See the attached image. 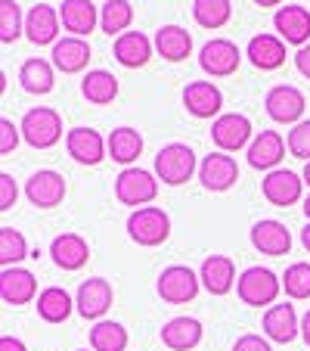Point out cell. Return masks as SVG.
I'll return each instance as SVG.
<instances>
[{"label":"cell","mask_w":310,"mask_h":351,"mask_svg":"<svg viewBox=\"0 0 310 351\" xmlns=\"http://www.w3.org/2000/svg\"><path fill=\"white\" fill-rule=\"evenodd\" d=\"M261 190H264V199L276 208H289L295 206L304 193V178L289 168H276V171H267V178L261 180Z\"/></svg>","instance_id":"obj_9"},{"label":"cell","mask_w":310,"mask_h":351,"mask_svg":"<svg viewBox=\"0 0 310 351\" xmlns=\"http://www.w3.org/2000/svg\"><path fill=\"white\" fill-rule=\"evenodd\" d=\"M19 81L28 93H50L53 90V66L47 60H25L19 69Z\"/></svg>","instance_id":"obj_33"},{"label":"cell","mask_w":310,"mask_h":351,"mask_svg":"<svg viewBox=\"0 0 310 351\" xmlns=\"http://www.w3.org/2000/svg\"><path fill=\"white\" fill-rule=\"evenodd\" d=\"M198 180H202L205 190H211V193L230 190V186L239 180V165H236V159H233V156H227V153L205 156L202 165H198Z\"/></svg>","instance_id":"obj_12"},{"label":"cell","mask_w":310,"mask_h":351,"mask_svg":"<svg viewBox=\"0 0 310 351\" xmlns=\"http://www.w3.org/2000/svg\"><path fill=\"white\" fill-rule=\"evenodd\" d=\"M22 32H25V19H22L19 3L16 0H0V40L13 44Z\"/></svg>","instance_id":"obj_38"},{"label":"cell","mask_w":310,"mask_h":351,"mask_svg":"<svg viewBox=\"0 0 310 351\" xmlns=\"http://www.w3.org/2000/svg\"><path fill=\"white\" fill-rule=\"evenodd\" d=\"M295 69L310 81V44H304L301 50L295 53Z\"/></svg>","instance_id":"obj_44"},{"label":"cell","mask_w":310,"mask_h":351,"mask_svg":"<svg viewBox=\"0 0 310 351\" xmlns=\"http://www.w3.org/2000/svg\"><path fill=\"white\" fill-rule=\"evenodd\" d=\"M19 128L25 143L34 146V149H50V146H56L62 140V119L56 109H47V106L28 109Z\"/></svg>","instance_id":"obj_3"},{"label":"cell","mask_w":310,"mask_h":351,"mask_svg":"<svg viewBox=\"0 0 310 351\" xmlns=\"http://www.w3.org/2000/svg\"><path fill=\"white\" fill-rule=\"evenodd\" d=\"M279 289H283V280H279L270 267H248V271H242V277L236 280L239 298L251 308L273 305L276 295H279Z\"/></svg>","instance_id":"obj_2"},{"label":"cell","mask_w":310,"mask_h":351,"mask_svg":"<svg viewBox=\"0 0 310 351\" xmlns=\"http://www.w3.org/2000/svg\"><path fill=\"white\" fill-rule=\"evenodd\" d=\"M72 305H75L72 295H68L66 289H60V286H47L38 295V314L47 324H62V320H68Z\"/></svg>","instance_id":"obj_32"},{"label":"cell","mask_w":310,"mask_h":351,"mask_svg":"<svg viewBox=\"0 0 310 351\" xmlns=\"http://www.w3.org/2000/svg\"><path fill=\"white\" fill-rule=\"evenodd\" d=\"M106 143H109V156H112L115 162H121V165L137 162L140 153H143V137H140V131H133V128H115Z\"/></svg>","instance_id":"obj_31"},{"label":"cell","mask_w":310,"mask_h":351,"mask_svg":"<svg viewBox=\"0 0 310 351\" xmlns=\"http://www.w3.org/2000/svg\"><path fill=\"white\" fill-rule=\"evenodd\" d=\"M198 171L196 165V153H192L186 143H168L159 149L155 156V174H159L162 184L168 186H180Z\"/></svg>","instance_id":"obj_1"},{"label":"cell","mask_w":310,"mask_h":351,"mask_svg":"<svg viewBox=\"0 0 310 351\" xmlns=\"http://www.w3.org/2000/svg\"><path fill=\"white\" fill-rule=\"evenodd\" d=\"M112 50H115V60L125 69H140L152 56V40L143 32H125L121 38H115Z\"/></svg>","instance_id":"obj_28"},{"label":"cell","mask_w":310,"mask_h":351,"mask_svg":"<svg viewBox=\"0 0 310 351\" xmlns=\"http://www.w3.org/2000/svg\"><path fill=\"white\" fill-rule=\"evenodd\" d=\"M304 215H307V221H310V196L304 199Z\"/></svg>","instance_id":"obj_50"},{"label":"cell","mask_w":310,"mask_h":351,"mask_svg":"<svg viewBox=\"0 0 310 351\" xmlns=\"http://www.w3.org/2000/svg\"><path fill=\"white\" fill-rule=\"evenodd\" d=\"M264 106H267V115L273 121H279V125H298L304 115V93L292 84H276L270 87Z\"/></svg>","instance_id":"obj_11"},{"label":"cell","mask_w":310,"mask_h":351,"mask_svg":"<svg viewBox=\"0 0 310 351\" xmlns=\"http://www.w3.org/2000/svg\"><path fill=\"white\" fill-rule=\"evenodd\" d=\"M19 134L22 128H16L10 119H0V153L10 156L16 149V143H19Z\"/></svg>","instance_id":"obj_41"},{"label":"cell","mask_w":310,"mask_h":351,"mask_svg":"<svg viewBox=\"0 0 310 351\" xmlns=\"http://www.w3.org/2000/svg\"><path fill=\"white\" fill-rule=\"evenodd\" d=\"M16 196H19V190H16V180L10 178L7 171L0 174V212H10V208L16 206Z\"/></svg>","instance_id":"obj_42"},{"label":"cell","mask_w":310,"mask_h":351,"mask_svg":"<svg viewBox=\"0 0 310 351\" xmlns=\"http://www.w3.org/2000/svg\"><path fill=\"white\" fill-rule=\"evenodd\" d=\"M301 178H304V184L310 186V162H307V165H304V174H301Z\"/></svg>","instance_id":"obj_49"},{"label":"cell","mask_w":310,"mask_h":351,"mask_svg":"<svg viewBox=\"0 0 310 351\" xmlns=\"http://www.w3.org/2000/svg\"><path fill=\"white\" fill-rule=\"evenodd\" d=\"M183 106L196 119H214L224 106V93L211 81H190L183 87Z\"/></svg>","instance_id":"obj_15"},{"label":"cell","mask_w":310,"mask_h":351,"mask_svg":"<svg viewBox=\"0 0 310 351\" xmlns=\"http://www.w3.org/2000/svg\"><path fill=\"white\" fill-rule=\"evenodd\" d=\"M60 13L47 3H38V7L28 10L25 16V38L31 40L34 47L44 44H56V34H60Z\"/></svg>","instance_id":"obj_21"},{"label":"cell","mask_w":310,"mask_h":351,"mask_svg":"<svg viewBox=\"0 0 310 351\" xmlns=\"http://www.w3.org/2000/svg\"><path fill=\"white\" fill-rule=\"evenodd\" d=\"M53 66L60 69L62 75H75L81 72V69H87V62H90V44H87L84 38H62L53 44Z\"/></svg>","instance_id":"obj_25"},{"label":"cell","mask_w":310,"mask_h":351,"mask_svg":"<svg viewBox=\"0 0 310 351\" xmlns=\"http://www.w3.org/2000/svg\"><path fill=\"white\" fill-rule=\"evenodd\" d=\"M285 146H289V153L295 156V159H307L310 162V119L298 121V125L292 128L289 137H285Z\"/></svg>","instance_id":"obj_40"},{"label":"cell","mask_w":310,"mask_h":351,"mask_svg":"<svg viewBox=\"0 0 310 351\" xmlns=\"http://www.w3.org/2000/svg\"><path fill=\"white\" fill-rule=\"evenodd\" d=\"M112 298H115V292H112V283H109V280L90 277V280H84V283L78 286L75 305H78V314L84 320H96L99 324V317L112 308Z\"/></svg>","instance_id":"obj_10"},{"label":"cell","mask_w":310,"mask_h":351,"mask_svg":"<svg viewBox=\"0 0 310 351\" xmlns=\"http://www.w3.org/2000/svg\"><path fill=\"white\" fill-rule=\"evenodd\" d=\"M242 62V53H239V47L227 38H211L208 44L202 47V53H198V66H202L205 75H211V78H227L233 75Z\"/></svg>","instance_id":"obj_6"},{"label":"cell","mask_w":310,"mask_h":351,"mask_svg":"<svg viewBox=\"0 0 310 351\" xmlns=\"http://www.w3.org/2000/svg\"><path fill=\"white\" fill-rule=\"evenodd\" d=\"M25 196H28V202L38 208H53V206H60L62 196H66V180H62L60 171H50V168L34 171L25 184Z\"/></svg>","instance_id":"obj_14"},{"label":"cell","mask_w":310,"mask_h":351,"mask_svg":"<svg viewBox=\"0 0 310 351\" xmlns=\"http://www.w3.org/2000/svg\"><path fill=\"white\" fill-rule=\"evenodd\" d=\"M283 289L289 298H310V265H292L283 277Z\"/></svg>","instance_id":"obj_39"},{"label":"cell","mask_w":310,"mask_h":351,"mask_svg":"<svg viewBox=\"0 0 310 351\" xmlns=\"http://www.w3.org/2000/svg\"><path fill=\"white\" fill-rule=\"evenodd\" d=\"M198 283L202 280H198L196 271H190L183 265H171L159 277V295L165 302H171V305H186V302H192L198 295Z\"/></svg>","instance_id":"obj_8"},{"label":"cell","mask_w":310,"mask_h":351,"mask_svg":"<svg viewBox=\"0 0 310 351\" xmlns=\"http://www.w3.org/2000/svg\"><path fill=\"white\" fill-rule=\"evenodd\" d=\"M0 351H28L22 339H13V336H3L0 339Z\"/></svg>","instance_id":"obj_45"},{"label":"cell","mask_w":310,"mask_h":351,"mask_svg":"<svg viewBox=\"0 0 310 351\" xmlns=\"http://www.w3.org/2000/svg\"><path fill=\"white\" fill-rule=\"evenodd\" d=\"M202 324L196 317H174L162 326V342L171 351H190L202 342Z\"/></svg>","instance_id":"obj_27"},{"label":"cell","mask_w":310,"mask_h":351,"mask_svg":"<svg viewBox=\"0 0 310 351\" xmlns=\"http://www.w3.org/2000/svg\"><path fill=\"white\" fill-rule=\"evenodd\" d=\"M60 19H62V28L72 32V38H87L96 28L99 13L90 0H62Z\"/></svg>","instance_id":"obj_24"},{"label":"cell","mask_w":310,"mask_h":351,"mask_svg":"<svg viewBox=\"0 0 310 351\" xmlns=\"http://www.w3.org/2000/svg\"><path fill=\"white\" fill-rule=\"evenodd\" d=\"M22 258H28V243L19 230L13 227H0V265L16 267Z\"/></svg>","instance_id":"obj_37"},{"label":"cell","mask_w":310,"mask_h":351,"mask_svg":"<svg viewBox=\"0 0 310 351\" xmlns=\"http://www.w3.org/2000/svg\"><path fill=\"white\" fill-rule=\"evenodd\" d=\"M245 56L251 60V66L261 69V72H273L285 62V40L279 34H255L248 40V50Z\"/></svg>","instance_id":"obj_18"},{"label":"cell","mask_w":310,"mask_h":351,"mask_svg":"<svg viewBox=\"0 0 310 351\" xmlns=\"http://www.w3.org/2000/svg\"><path fill=\"white\" fill-rule=\"evenodd\" d=\"M127 237L137 245H162L171 237V218H168V212H162L155 206L137 208L127 218Z\"/></svg>","instance_id":"obj_4"},{"label":"cell","mask_w":310,"mask_h":351,"mask_svg":"<svg viewBox=\"0 0 310 351\" xmlns=\"http://www.w3.org/2000/svg\"><path fill=\"white\" fill-rule=\"evenodd\" d=\"M264 332L267 339L279 345L295 342V336L301 332V324H298V314L292 305H270L264 314Z\"/></svg>","instance_id":"obj_26"},{"label":"cell","mask_w":310,"mask_h":351,"mask_svg":"<svg viewBox=\"0 0 310 351\" xmlns=\"http://www.w3.org/2000/svg\"><path fill=\"white\" fill-rule=\"evenodd\" d=\"M285 156V140L279 131H261L248 146V165L257 171H276Z\"/></svg>","instance_id":"obj_17"},{"label":"cell","mask_w":310,"mask_h":351,"mask_svg":"<svg viewBox=\"0 0 310 351\" xmlns=\"http://www.w3.org/2000/svg\"><path fill=\"white\" fill-rule=\"evenodd\" d=\"M155 50L168 62H183L192 53V34L180 25H162L155 32Z\"/></svg>","instance_id":"obj_29"},{"label":"cell","mask_w":310,"mask_h":351,"mask_svg":"<svg viewBox=\"0 0 310 351\" xmlns=\"http://www.w3.org/2000/svg\"><path fill=\"white\" fill-rule=\"evenodd\" d=\"M115 196L125 206L146 208V202H152V199L159 196V180L152 178L149 171H143V168H125L115 178Z\"/></svg>","instance_id":"obj_5"},{"label":"cell","mask_w":310,"mask_h":351,"mask_svg":"<svg viewBox=\"0 0 310 351\" xmlns=\"http://www.w3.org/2000/svg\"><path fill=\"white\" fill-rule=\"evenodd\" d=\"M81 93L87 97V103H96V106H106L118 97V78L106 69H93V72L84 75L81 81Z\"/></svg>","instance_id":"obj_30"},{"label":"cell","mask_w":310,"mask_h":351,"mask_svg":"<svg viewBox=\"0 0 310 351\" xmlns=\"http://www.w3.org/2000/svg\"><path fill=\"white\" fill-rule=\"evenodd\" d=\"M211 140L220 153H236L242 146H251V121L242 112L218 115L211 125Z\"/></svg>","instance_id":"obj_7"},{"label":"cell","mask_w":310,"mask_h":351,"mask_svg":"<svg viewBox=\"0 0 310 351\" xmlns=\"http://www.w3.org/2000/svg\"><path fill=\"white\" fill-rule=\"evenodd\" d=\"M66 149L81 165H99L109 153V143L99 137L93 128H72L66 134Z\"/></svg>","instance_id":"obj_13"},{"label":"cell","mask_w":310,"mask_h":351,"mask_svg":"<svg viewBox=\"0 0 310 351\" xmlns=\"http://www.w3.org/2000/svg\"><path fill=\"white\" fill-rule=\"evenodd\" d=\"M257 7H279V3H283V0H255Z\"/></svg>","instance_id":"obj_48"},{"label":"cell","mask_w":310,"mask_h":351,"mask_svg":"<svg viewBox=\"0 0 310 351\" xmlns=\"http://www.w3.org/2000/svg\"><path fill=\"white\" fill-rule=\"evenodd\" d=\"M301 339H304V342L310 345V311H307V314H304V317H301Z\"/></svg>","instance_id":"obj_46"},{"label":"cell","mask_w":310,"mask_h":351,"mask_svg":"<svg viewBox=\"0 0 310 351\" xmlns=\"http://www.w3.org/2000/svg\"><path fill=\"white\" fill-rule=\"evenodd\" d=\"M198 280L211 295H227L236 283V265L227 255H208L202 261V271H198Z\"/></svg>","instance_id":"obj_23"},{"label":"cell","mask_w":310,"mask_h":351,"mask_svg":"<svg viewBox=\"0 0 310 351\" xmlns=\"http://www.w3.org/2000/svg\"><path fill=\"white\" fill-rule=\"evenodd\" d=\"M273 28L285 44H295L298 50L304 44H310V13L304 7H295V3L279 7L276 16H273Z\"/></svg>","instance_id":"obj_16"},{"label":"cell","mask_w":310,"mask_h":351,"mask_svg":"<svg viewBox=\"0 0 310 351\" xmlns=\"http://www.w3.org/2000/svg\"><path fill=\"white\" fill-rule=\"evenodd\" d=\"M93 351H125L127 348V330L115 320H99L90 330Z\"/></svg>","instance_id":"obj_36"},{"label":"cell","mask_w":310,"mask_h":351,"mask_svg":"<svg viewBox=\"0 0 310 351\" xmlns=\"http://www.w3.org/2000/svg\"><path fill=\"white\" fill-rule=\"evenodd\" d=\"M50 255H53L56 267H62V271H81L90 258V245L78 233H60L50 243Z\"/></svg>","instance_id":"obj_19"},{"label":"cell","mask_w":310,"mask_h":351,"mask_svg":"<svg viewBox=\"0 0 310 351\" xmlns=\"http://www.w3.org/2000/svg\"><path fill=\"white\" fill-rule=\"evenodd\" d=\"M251 245H255L261 255H289L292 233L285 230V224H279V221H273V218L257 221V224L251 227Z\"/></svg>","instance_id":"obj_22"},{"label":"cell","mask_w":310,"mask_h":351,"mask_svg":"<svg viewBox=\"0 0 310 351\" xmlns=\"http://www.w3.org/2000/svg\"><path fill=\"white\" fill-rule=\"evenodd\" d=\"M133 22V7L127 0H106L103 3V13H99V28L109 34V38H121L125 28Z\"/></svg>","instance_id":"obj_34"},{"label":"cell","mask_w":310,"mask_h":351,"mask_svg":"<svg viewBox=\"0 0 310 351\" xmlns=\"http://www.w3.org/2000/svg\"><path fill=\"white\" fill-rule=\"evenodd\" d=\"M301 243H304V249L310 252V221H307V227L301 230Z\"/></svg>","instance_id":"obj_47"},{"label":"cell","mask_w":310,"mask_h":351,"mask_svg":"<svg viewBox=\"0 0 310 351\" xmlns=\"http://www.w3.org/2000/svg\"><path fill=\"white\" fill-rule=\"evenodd\" d=\"M38 292V280L25 267H3L0 274V298L7 305H28Z\"/></svg>","instance_id":"obj_20"},{"label":"cell","mask_w":310,"mask_h":351,"mask_svg":"<svg viewBox=\"0 0 310 351\" xmlns=\"http://www.w3.org/2000/svg\"><path fill=\"white\" fill-rule=\"evenodd\" d=\"M233 351H273V348H270V342H267V339L255 336V332H245V336L236 339Z\"/></svg>","instance_id":"obj_43"},{"label":"cell","mask_w":310,"mask_h":351,"mask_svg":"<svg viewBox=\"0 0 310 351\" xmlns=\"http://www.w3.org/2000/svg\"><path fill=\"white\" fill-rule=\"evenodd\" d=\"M192 16L202 28H224L233 16V3L230 0H196L192 3Z\"/></svg>","instance_id":"obj_35"}]
</instances>
